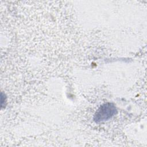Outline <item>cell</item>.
I'll use <instances>...</instances> for the list:
<instances>
[{"mask_svg": "<svg viewBox=\"0 0 147 147\" xmlns=\"http://www.w3.org/2000/svg\"><path fill=\"white\" fill-rule=\"evenodd\" d=\"M117 113V110L114 104L106 103L101 105L95 112L94 121L96 123H100L108 121Z\"/></svg>", "mask_w": 147, "mask_h": 147, "instance_id": "obj_1", "label": "cell"}]
</instances>
